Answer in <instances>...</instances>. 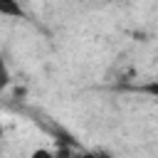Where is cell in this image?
<instances>
[{
    "label": "cell",
    "mask_w": 158,
    "mask_h": 158,
    "mask_svg": "<svg viewBox=\"0 0 158 158\" xmlns=\"http://www.w3.org/2000/svg\"><path fill=\"white\" fill-rule=\"evenodd\" d=\"M2 133H5V126H2V123H0V138H2Z\"/></svg>",
    "instance_id": "8992f818"
},
{
    "label": "cell",
    "mask_w": 158,
    "mask_h": 158,
    "mask_svg": "<svg viewBox=\"0 0 158 158\" xmlns=\"http://www.w3.org/2000/svg\"><path fill=\"white\" fill-rule=\"evenodd\" d=\"M27 158H57V156H54V151H49V148L40 146V148L30 151V156H27Z\"/></svg>",
    "instance_id": "7a4b0ae2"
},
{
    "label": "cell",
    "mask_w": 158,
    "mask_h": 158,
    "mask_svg": "<svg viewBox=\"0 0 158 158\" xmlns=\"http://www.w3.org/2000/svg\"><path fill=\"white\" fill-rule=\"evenodd\" d=\"M7 81H10V72H7L5 62L0 59V89H5V86H7Z\"/></svg>",
    "instance_id": "277c9868"
},
{
    "label": "cell",
    "mask_w": 158,
    "mask_h": 158,
    "mask_svg": "<svg viewBox=\"0 0 158 158\" xmlns=\"http://www.w3.org/2000/svg\"><path fill=\"white\" fill-rule=\"evenodd\" d=\"M77 158H94V153H81V156H77Z\"/></svg>",
    "instance_id": "5b68a950"
},
{
    "label": "cell",
    "mask_w": 158,
    "mask_h": 158,
    "mask_svg": "<svg viewBox=\"0 0 158 158\" xmlns=\"http://www.w3.org/2000/svg\"><path fill=\"white\" fill-rule=\"evenodd\" d=\"M141 91H143V94H148V96H153V99H158V79H151L148 84H143V86H141Z\"/></svg>",
    "instance_id": "3957f363"
},
{
    "label": "cell",
    "mask_w": 158,
    "mask_h": 158,
    "mask_svg": "<svg viewBox=\"0 0 158 158\" xmlns=\"http://www.w3.org/2000/svg\"><path fill=\"white\" fill-rule=\"evenodd\" d=\"M0 17H25L20 0H0Z\"/></svg>",
    "instance_id": "6da1fadb"
}]
</instances>
